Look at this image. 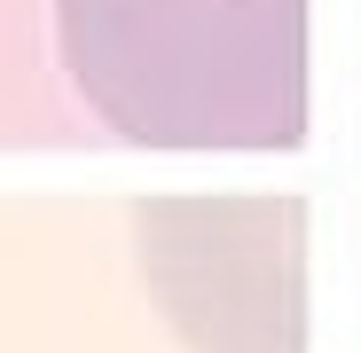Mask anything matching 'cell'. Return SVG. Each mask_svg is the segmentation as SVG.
<instances>
[{
	"instance_id": "cell-1",
	"label": "cell",
	"mask_w": 361,
	"mask_h": 353,
	"mask_svg": "<svg viewBox=\"0 0 361 353\" xmlns=\"http://www.w3.org/2000/svg\"><path fill=\"white\" fill-rule=\"evenodd\" d=\"M79 102L142 149L307 142V0H55Z\"/></svg>"
},
{
	"instance_id": "cell-2",
	"label": "cell",
	"mask_w": 361,
	"mask_h": 353,
	"mask_svg": "<svg viewBox=\"0 0 361 353\" xmlns=\"http://www.w3.org/2000/svg\"><path fill=\"white\" fill-rule=\"evenodd\" d=\"M235 212L244 204H212V244L197 228V204H149V252L197 259V267H157V299L165 314L189 330L204 353H298V306H290V259L267 244L252 267H235Z\"/></svg>"
}]
</instances>
